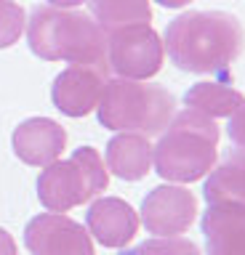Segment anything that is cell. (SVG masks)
<instances>
[{
	"label": "cell",
	"mask_w": 245,
	"mask_h": 255,
	"mask_svg": "<svg viewBox=\"0 0 245 255\" xmlns=\"http://www.w3.org/2000/svg\"><path fill=\"white\" fill-rule=\"evenodd\" d=\"M163 48L181 72L227 75L245 48V29L227 11H187L168 24Z\"/></svg>",
	"instance_id": "cell-1"
},
{
	"label": "cell",
	"mask_w": 245,
	"mask_h": 255,
	"mask_svg": "<svg viewBox=\"0 0 245 255\" xmlns=\"http://www.w3.org/2000/svg\"><path fill=\"white\" fill-rule=\"evenodd\" d=\"M27 43L29 51L43 61L83 64L109 75L107 32L83 11L53 5L32 8L27 21Z\"/></svg>",
	"instance_id": "cell-2"
},
{
	"label": "cell",
	"mask_w": 245,
	"mask_h": 255,
	"mask_svg": "<svg viewBox=\"0 0 245 255\" xmlns=\"http://www.w3.org/2000/svg\"><path fill=\"white\" fill-rule=\"evenodd\" d=\"M219 135V125L203 112L187 107L173 115L168 130H163L157 146H152V165L157 175L173 183L205 178L216 167Z\"/></svg>",
	"instance_id": "cell-3"
},
{
	"label": "cell",
	"mask_w": 245,
	"mask_h": 255,
	"mask_svg": "<svg viewBox=\"0 0 245 255\" xmlns=\"http://www.w3.org/2000/svg\"><path fill=\"white\" fill-rule=\"evenodd\" d=\"M99 123L107 130L160 135L176 115V99L168 88L147 80H107L96 107Z\"/></svg>",
	"instance_id": "cell-4"
},
{
	"label": "cell",
	"mask_w": 245,
	"mask_h": 255,
	"mask_svg": "<svg viewBox=\"0 0 245 255\" xmlns=\"http://www.w3.org/2000/svg\"><path fill=\"white\" fill-rule=\"evenodd\" d=\"M109 183V173L101 154L93 146H80L64 162H51L37 178V199L45 210L67 213L91 202Z\"/></svg>",
	"instance_id": "cell-5"
},
{
	"label": "cell",
	"mask_w": 245,
	"mask_h": 255,
	"mask_svg": "<svg viewBox=\"0 0 245 255\" xmlns=\"http://www.w3.org/2000/svg\"><path fill=\"white\" fill-rule=\"evenodd\" d=\"M107 59L117 77L147 80L163 69L165 48L149 24H131L107 32Z\"/></svg>",
	"instance_id": "cell-6"
},
{
	"label": "cell",
	"mask_w": 245,
	"mask_h": 255,
	"mask_svg": "<svg viewBox=\"0 0 245 255\" xmlns=\"http://www.w3.org/2000/svg\"><path fill=\"white\" fill-rule=\"evenodd\" d=\"M24 245L32 255H96L88 229L64 213H40L27 223Z\"/></svg>",
	"instance_id": "cell-7"
},
{
	"label": "cell",
	"mask_w": 245,
	"mask_h": 255,
	"mask_svg": "<svg viewBox=\"0 0 245 255\" xmlns=\"http://www.w3.org/2000/svg\"><path fill=\"white\" fill-rule=\"evenodd\" d=\"M197 218V197L184 186H157L141 202V223L155 237H179Z\"/></svg>",
	"instance_id": "cell-8"
},
{
	"label": "cell",
	"mask_w": 245,
	"mask_h": 255,
	"mask_svg": "<svg viewBox=\"0 0 245 255\" xmlns=\"http://www.w3.org/2000/svg\"><path fill=\"white\" fill-rule=\"evenodd\" d=\"M107 75L101 69L69 64L64 72H59L51 85V99L61 115L67 117H85L99 107V99L104 93Z\"/></svg>",
	"instance_id": "cell-9"
},
{
	"label": "cell",
	"mask_w": 245,
	"mask_h": 255,
	"mask_svg": "<svg viewBox=\"0 0 245 255\" xmlns=\"http://www.w3.org/2000/svg\"><path fill=\"white\" fill-rule=\"evenodd\" d=\"M13 154H16L24 165L32 167H48L61 157L67 146V130L56 120L48 117H29L11 135Z\"/></svg>",
	"instance_id": "cell-10"
},
{
	"label": "cell",
	"mask_w": 245,
	"mask_h": 255,
	"mask_svg": "<svg viewBox=\"0 0 245 255\" xmlns=\"http://www.w3.org/2000/svg\"><path fill=\"white\" fill-rule=\"evenodd\" d=\"M205 255H245V205L211 202L203 213Z\"/></svg>",
	"instance_id": "cell-11"
},
{
	"label": "cell",
	"mask_w": 245,
	"mask_h": 255,
	"mask_svg": "<svg viewBox=\"0 0 245 255\" xmlns=\"http://www.w3.org/2000/svg\"><path fill=\"white\" fill-rule=\"evenodd\" d=\"M85 223L88 234H93V239L104 247H125L139 231L136 210L120 197L96 199L85 213Z\"/></svg>",
	"instance_id": "cell-12"
},
{
	"label": "cell",
	"mask_w": 245,
	"mask_h": 255,
	"mask_svg": "<svg viewBox=\"0 0 245 255\" xmlns=\"http://www.w3.org/2000/svg\"><path fill=\"white\" fill-rule=\"evenodd\" d=\"M107 170L123 181H141L152 170V143L141 133H117L107 143Z\"/></svg>",
	"instance_id": "cell-13"
},
{
	"label": "cell",
	"mask_w": 245,
	"mask_h": 255,
	"mask_svg": "<svg viewBox=\"0 0 245 255\" xmlns=\"http://www.w3.org/2000/svg\"><path fill=\"white\" fill-rule=\"evenodd\" d=\"M203 197L211 202H240L245 205V149H232L208 175Z\"/></svg>",
	"instance_id": "cell-14"
},
{
	"label": "cell",
	"mask_w": 245,
	"mask_h": 255,
	"mask_svg": "<svg viewBox=\"0 0 245 255\" xmlns=\"http://www.w3.org/2000/svg\"><path fill=\"white\" fill-rule=\"evenodd\" d=\"M245 101V96L229 83H195L184 93V104L195 112H203L211 120L229 117Z\"/></svg>",
	"instance_id": "cell-15"
},
{
	"label": "cell",
	"mask_w": 245,
	"mask_h": 255,
	"mask_svg": "<svg viewBox=\"0 0 245 255\" xmlns=\"http://www.w3.org/2000/svg\"><path fill=\"white\" fill-rule=\"evenodd\" d=\"M93 21L104 32L131 27V24H149L152 8L149 0H88Z\"/></svg>",
	"instance_id": "cell-16"
},
{
	"label": "cell",
	"mask_w": 245,
	"mask_h": 255,
	"mask_svg": "<svg viewBox=\"0 0 245 255\" xmlns=\"http://www.w3.org/2000/svg\"><path fill=\"white\" fill-rule=\"evenodd\" d=\"M123 255H203L192 239L184 237H155L136 245L133 250H125Z\"/></svg>",
	"instance_id": "cell-17"
},
{
	"label": "cell",
	"mask_w": 245,
	"mask_h": 255,
	"mask_svg": "<svg viewBox=\"0 0 245 255\" xmlns=\"http://www.w3.org/2000/svg\"><path fill=\"white\" fill-rule=\"evenodd\" d=\"M24 8L13 0H0V48H8L24 32Z\"/></svg>",
	"instance_id": "cell-18"
},
{
	"label": "cell",
	"mask_w": 245,
	"mask_h": 255,
	"mask_svg": "<svg viewBox=\"0 0 245 255\" xmlns=\"http://www.w3.org/2000/svg\"><path fill=\"white\" fill-rule=\"evenodd\" d=\"M227 133H229V141H232L235 146L245 149V101H243L235 112H232V115H229Z\"/></svg>",
	"instance_id": "cell-19"
},
{
	"label": "cell",
	"mask_w": 245,
	"mask_h": 255,
	"mask_svg": "<svg viewBox=\"0 0 245 255\" xmlns=\"http://www.w3.org/2000/svg\"><path fill=\"white\" fill-rule=\"evenodd\" d=\"M0 255H19L16 253V242L5 229H0Z\"/></svg>",
	"instance_id": "cell-20"
},
{
	"label": "cell",
	"mask_w": 245,
	"mask_h": 255,
	"mask_svg": "<svg viewBox=\"0 0 245 255\" xmlns=\"http://www.w3.org/2000/svg\"><path fill=\"white\" fill-rule=\"evenodd\" d=\"M48 3H51L53 8H75V5L85 3V0H48Z\"/></svg>",
	"instance_id": "cell-21"
},
{
	"label": "cell",
	"mask_w": 245,
	"mask_h": 255,
	"mask_svg": "<svg viewBox=\"0 0 245 255\" xmlns=\"http://www.w3.org/2000/svg\"><path fill=\"white\" fill-rule=\"evenodd\" d=\"M160 5H165V8H184L187 3H192V0H157Z\"/></svg>",
	"instance_id": "cell-22"
}]
</instances>
